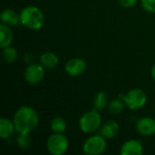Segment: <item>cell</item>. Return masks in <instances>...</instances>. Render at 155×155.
<instances>
[{"label": "cell", "instance_id": "7c38bea8", "mask_svg": "<svg viewBox=\"0 0 155 155\" xmlns=\"http://www.w3.org/2000/svg\"><path fill=\"white\" fill-rule=\"evenodd\" d=\"M0 20L3 24H5L9 26H15L20 23V15H18L13 9L6 8L2 11Z\"/></svg>", "mask_w": 155, "mask_h": 155}, {"label": "cell", "instance_id": "8fae6325", "mask_svg": "<svg viewBox=\"0 0 155 155\" xmlns=\"http://www.w3.org/2000/svg\"><path fill=\"white\" fill-rule=\"evenodd\" d=\"M120 131V125L116 121L111 120L104 123L100 129V134L105 139H114Z\"/></svg>", "mask_w": 155, "mask_h": 155}, {"label": "cell", "instance_id": "277c9868", "mask_svg": "<svg viewBox=\"0 0 155 155\" xmlns=\"http://www.w3.org/2000/svg\"><path fill=\"white\" fill-rule=\"evenodd\" d=\"M69 147V142L64 133H54L46 141V149L52 155L64 154Z\"/></svg>", "mask_w": 155, "mask_h": 155}, {"label": "cell", "instance_id": "ba28073f", "mask_svg": "<svg viewBox=\"0 0 155 155\" xmlns=\"http://www.w3.org/2000/svg\"><path fill=\"white\" fill-rule=\"evenodd\" d=\"M64 69L69 75L73 77H77L85 73L87 69V64L85 61L82 58H72L67 61Z\"/></svg>", "mask_w": 155, "mask_h": 155}, {"label": "cell", "instance_id": "9a60e30c", "mask_svg": "<svg viewBox=\"0 0 155 155\" xmlns=\"http://www.w3.org/2000/svg\"><path fill=\"white\" fill-rule=\"evenodd\" d=\"M40 64L46 69H54L58 65L59 58L53 52H45L39 58Z\"/></svg>", "mask_w": 155, "mask_h": 155}, {"label": "cell", "instance_id": "d6986e66", "mask_svg": "<svg viewBox=\"0 0 155 155\" xmlns=\"http://www.w3.org/2000/svg\"><path fill=\"white\" fill-rule=\"evenodd\" d=\"M124 106H125V104L124 100L122 101L120 99H114L109 103L108 110L112 114H120L124 112Z\"/></svg>", "mask_w": 155, "mask_h": 155}, {"label": "cell", "instance_id": "7a4b0ae2", "mask_svg": "<svg viewBox=\"0 0 155 155\" xmlns=\"http://www.w3.org/2000/svg\"><path fill=\"white\" fill-rule=\"evenodd\" d=\"M19 15L20 24L30 30H39L45 25V15L37 6H25L21 10Z\"/></svg>", "mask_w": 155, "mask_h": 155}, {"label": "cell", "instance_id": "ac0fdd59", "mask_svg": "<svg viewBox=\"0 0 155 155\" xmlns=\"http://www.w3.org/2000/svg\"><path fill=\"white\" fill-rule=\"evenodd\" d=\"M2 56L4 58V60L8 63V64H13L17 60L18 57V54H17V50L9 45L7 47L3 48V52H2Z\"/></svg>", "mask_w": 155, "mask_h": 155}, {"label": "cell", "instance_id": "52a82bcc", "mask_svg": "<svg viewBox=\"0 0 155 155\" xmlns=\"http://www.w3.org/2000/svg\"><path fill=\"white\" fill-rule=\"evenodd\" d=\"M45 78V67L41 64H30L25 71V79L29 84H38Z\"/></svg>", "mask_w": 155, "mask_h": 155}, {"label": "cell", "instance_id": "2e32d148", "mask_svg": "<svg viewBox=\"0 0 155 155\" xmlns=\"http://www.w3.org/2000/svg\"><path fill=\"white\" fill-rule=\"evenodd\" d=\"M93 104H94V109H95L96 111L98 112L103 111L109 104L108 95L104 92H98L94 97Z\"/></svg>", "mask_w": 155, "mask_h": 155}, {"label": "cell", "instance_id": "5b68a950", "mask_svg": "<svg viewBox=\"0 0 155 155\" xmlns=\"http://www.w3.org/2000/svg\"><path fill=\"white\" fill-rule=\"evenodd\" d=\"M107 143L101 134L92 135L87 138L83 144V152L87 155H100L106 151Z\"/></svg>", "mask_w": 155, "mask_h": 155}, {"label": "cell", "instance_id": "7402d4cb", "mask_svg": "<svg viewBox=\"0 0 155 155\" xmlns=\"http://www.w3.org/2000/svg\"><path fill=\"white\" fill-rule=\"evenodd\" d=\"M138 0H118L120 5L124 8H130L136 5Z\"/></svg>", "mask_w": 155, "mask_h": 155}, {"label": "cell", "instance_id": "e0dca14e", "mask_svg": "<svg viewBox=\"0 0 155 155\" xmlns=\"http://www.w3.org/2000/svg\"><path fill=\"white\" fill-rule=\"evenodd\" d=\"M66 122L61 116L54 117L50 123V128L54 133H64L66 130Z\"/></svg>", "mask_w": 155, "mask_h": 155}, {"label": "cell", "instance_id": "6da1fadb", "mask_svg": "<svg viewBox=\"0 0 155 155\" xmlns=\"http://www.w3.org/2000/svg\"><path fill=\"white\" fill-rule=\"evenodd\" d=\"M13 122L18 134H30L38 125L39 117L37 112L27 105L21 106L14 114Z\"/></svg>", "mask_w": 155, "mask_h": 155}, {"label": "cell", "instance_id": "9c48e42d", "mask_svg": "<svg viewBox=\"0 0 155 155\" xmlns=\"http://www.w3.org/2000/svg\"><path fill=\"white\" fill-rule=\"evenodd\" d=\"M136 131L143 136L155 134V120L152 117H143L136 124Z\"/></svg>", "mask_w": 155, "mask_h": 155}, {"label": "cell", "instance_id": "3957f363", "mask_svg": "<svg viewBox=\"0 0 155 155\" xmlns=\"http://www.w3.org/2000/svg\"><path fill=\"white\" fill-rule=\"evenodd\" d=\"M102 126V116L98 111L93 109L84 114L79 120V127L84 134H94Z\"/></svg>", "mask_w": 155, "mask_h": 155}, {"label": "cell", "instance_id": "4fadbf2b", "mask_svg": "<svg viewBox=\"0 0 155 155\" xmlns=\"http://www.w3.org/2000/svg\"><path fill=\"white\" fill-rule=\"evenodd\" d=\"M14 38V34L9 25L1 23L0 25V47L1 49L9 46Z\"/></svg>", "mask_w": 155, "mask_h": 155}, {"label": "cell", "instance_id": "603a6c76", "mask_svg": "<svg viewBox=\"0 0 155 155\" xmlns=\"http://www.w3.org/2000/svg\"><path fill=\"white\" fill-rule=\"evenodd\" d=\"M151 76L155 81V64H153V67L151 68Z\"/></svg>", "mask_w": 155, "mask_h": 155}, {"label": "cell", "instance_id": "30bf717a", "mask_svg": "<svg viewBox=\"0 0 155 155\" xmlns=\"http://www.w3.org/2000/svg\"><path fill=\"white\" fill-rule=\"evenodd\" d=\"M120 153L122 155H142L143 147L138 140H128L121 147Z\"/></svg>", "mask_w": 155, "mask_h": 155}, {"label": "cell", "instance_id": "8992f818", "mask_svg": "<svg viewBox=\"0 0 155 155\" xmlns=\"http://www.w3.org/2000/svg\"><path fill=\"white\" fill-rule=\"evenodd\" d=\"M123 100L130 110H138L143 107L147 102V95L141 88H134L128 91L123 97Z\"/></svg>", "mask_w": 155, "mask_h": 155}, {"label": "cell", "instance_id": "44dd1931", "mask_svg": "<svg viewBox=\"0 0 155 155\" xmlns=\"http://www.w3.org/2000/svg\"><path fill=\"white\" fill-rule=\"evenodd\" d=\"M141 4L145 11L155 13V0H141Z\"/></svg>", "mask_w": 155, "mask_h": 155}, {"label": "cell", "instance_id": "5bb4252c", "mask_svg": "<svg viewBox=\"0 0 155 155\" xmlns=\"http://www.w3.org/2000/svg\"><path fill=\"white\" fill-rule=\"evenodd\" d=\"M15 127L13 121H10L7 118L2 117L0 119V137L2 139H8L14 135Z\"/></svg>", "mask_w": 155, "mask_h": 155}, {"label": "cell", "instance_id": "ffe728a7", "mask_svg": "<svg viewBox=\"0 0 155 155\" xmlns=\"http://www.w3.org/2000/svg\"><path fill=\"white\" fill-rule=\"evenodd\" d=\"M16 143L21 149H26L31 144V137L29 134H18Z\"/></svg>", "mask_w": 155, "mask_h": 155}]
</instances>
